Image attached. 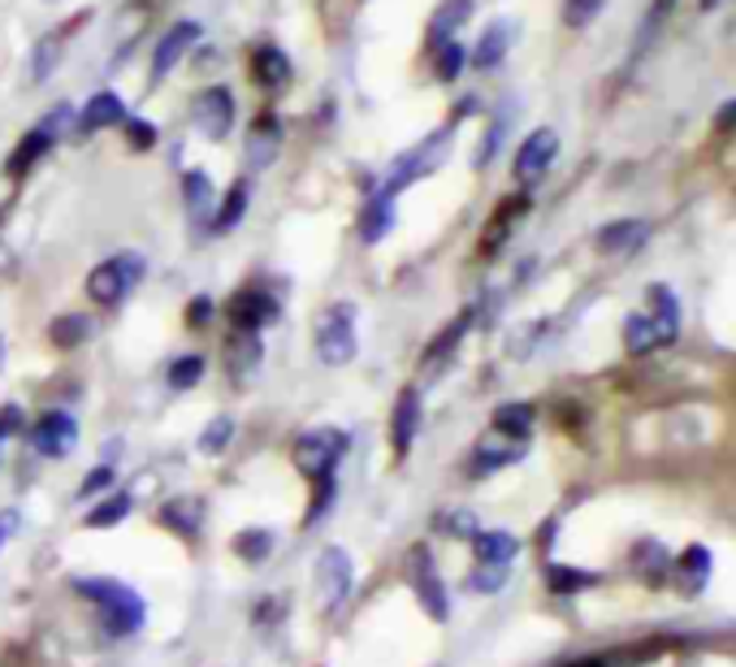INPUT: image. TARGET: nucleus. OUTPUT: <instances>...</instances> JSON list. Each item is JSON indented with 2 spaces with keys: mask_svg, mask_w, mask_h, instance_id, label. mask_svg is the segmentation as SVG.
Instances as JSON below:
<instances>
[{
  "mask_svg": "<svg viewBox=\"0 0 736 667\" xmlns=\"http://www.w3.org/2000/svg\"><path fill=\"white\" fill-rule=\"evenodd\" d=\"M568 667H615L611 659H581V664H568Z\"/></svg>",
  "mask_w": 736,
  "mask_h": 667,
  "instance_id": "864d4df0",
  "label": "nucleus"
},
{
  "mask_svg": "<svg viewBox=\"0 0 736 667\" xmlns=\"http://www.w3.org/2000/svg\"><path fill=\"white\" fill-rule=\"evenodd\" d=\"M502 585H507V564H477L468 576V590L477 594H498Z\"/></svg>",
  "mask_w": 736,
  "mask_h": 667,
  "instance_id": "a19ab883",
  "label": "nucleus"
},
{
  "mask_svg": "<svg viewBox=\"0 0 736 667\" xmlns=\"http://www.w3.org/2000/svg\"><path fill=\"white\" fill-rule=\"evenodd\" d=\"M464 65H468V52L459 49L455 40L438 44V79H442V83H450V79H455V74L464 70Z\"/></svg>",
  "mask_w": 736,
  "mask_h": 667,
  "instance_id": "37998d69",
  "label": "nucleus"
},
{
  "mask_svg": "<svg viewBox=\"0 0 736 667\" xmlns=\"http://www.w3.org/2000/svg\"><path fill=\"white\" fill-rule=\"evenodd\" d=\"M251 79H256L260 87L278 92V87L291 79V61L282 56V49H256V56H251Z\"/></svg>",
  "mask_w": 736,
  "mask_h": 667,
  "instance_id": "a878e982",
  "label": "nucleus"
},
{
  "mask_svg": "<svg viewBox=\"0 0 736 667\" xmlns=\"http://www.w3.org/2000/svg\"><path fill=\"white\" fill-rule=\"evenodd\" d=\"M312 347L317 359L325 368H343L360 352V338H355V309L351 304H330V309L317 316L312 325Z\"/></svg>",
  "mask_w": 736,
  "mask_h": 667,
  "instance_id": "7ed1b4c3",
  "label": "nucleus"
},
{
  "mask_svg": "<svg viewBox=\"0 0 736 667\" xmlns=\"http://www.w3.org/2000/svg\"><path fill=\"white\" fill-rule=\"evenodd\" d=\"M317 585H321L330 612H339L346 603V594L355 585V564H351V555H346L343 546H325L317 555Z\"/></svg>",
  "mask_w": 736,
  "mask_h": 667,
  "instance_id": "9d476101",
  "label": "nucleus"
},
{
  "mask_svg": "<svg viewBox=\"0 0 736 667\" xmlns=\"http://www.w3.org/2000/svg\"><path fill=\"white\" fill-rule=\"evenodd\" d=\"M468 542H473L477 564H511V560L520 555V538H516V533H507V529H490V533H481V529H477Z\"/></svg>",
  "mask_w": 736,
  "mask_h": 667,
  "instance_id": "6ab92c4d",
  "label": "nucleus"
},
{
  "mask_svg": "<svg viewBox=\"0 0 736 667\" xmlns=\"http://www.w3.org/2000/svg\"><path fill=\"white\" fill-rule=\"evenodd\" d=\"M13 529H18V515H13V512H0V546L9 542V533H13Z\"/></svg>",
  "mask_w": 736,
  "mask_h": 667,
  "instance_id": "603ef678",
  "label": "nucleus"
},
{
  "mask_svg": "<svg viewBox=\"0 0 736 667\" xmlns=\"http://www.w3.org/2000/svg\"><path fill=\"white\" fill-rule=\"evenodd\" d=\"M442 529H450V533H464V538H473L477 533V520H473V512H450L438 520Z\"/></svg>",
  "mask_w": 736,
  "mask_h": 667,
  "instance_id": "de8ad7c7",
  "label": "nucleus"
},
{
  "mask_svg": "<svg viewBox=\"0 0 736 667\" xmlns=\"http://www.w3.org/2000/svg\"><path fill=\"white\" fill-rule=\"evenodd\" d=\"M247 200H251V187H247V178H239L230 191H226V200H221V208L212 212V235H230L239 221H243V212H247Z\"/></svg>",
  "mask_w": 736,
  "mask_h": 667,
  "instance_id": "cd10ccee",
  "label": "nucleus"
},
{
  "mask_svg": "<svg viewBox=\"0 0 736 667\" xmlns=\"http://www.w3.org/2000/svg\"><path fill=\"white\" fill-rule=\"evenodd\" d=\"M126 122V104L117 92H96L92 101L83 104L79 113V131L83 135H96V131H108V126H122Z\"/></svg>",
  "mask_w": 736,
  "mask_h": 667,
  "instance_id": "dca6fc26",
  "label": "nucleus"
},
{
  "mask_svg": "<svg viewBox=\"0 0 736 667\" xmlns=\"http://www.w3.org/2000/svg\"><path fill=\"white\" fill-rule=\"evenodd\" d=\"M633 567L641 572V581H645V572H650V581H659V576L667 572L663 546H659V542H637V546H633Z\"/></svg>",
  "mask_w": 736,
  "mask_h": 667,
  "instance_id": "58836bf2",
  "label": "nucleus"
},
{
  "mask_svg": "<svg viewBox=\"0 0 736 667\" xmlns=\"http://www.w3.org/2000/svg\"><path fill=\"white\" fill-rule=\"evenodd\" d=\"M676 572V590L693 598V594H702L706 590V576H711V555H706V546H688L685 555L672 564Z\"/></svg>",
  "mask_w": 736,
  "mask_h": 667,
  "instance_id": "aec40b11",
  "label": "nucleus"
},
{
  "mask_svg": "<svg viewBox=\"0 0 736 667\" xmlns=\"http://www.w3.org/2000/svg\"><path fill=\"white\" fill-rule=\"evenodd\" d=\"M511 40H516V27H511V22H494L490 31L481 35L477 52H473V65H477V70H494V65L507 56Z\"/></svg>",
  "mask_w": 736,
  "mask_h": 667,
  "instance_id": "bb28decb",
  "label": "nucleus"
},
{
  "mask_svg": "<svg viewBox=\"0 0 736 667\" xmlns=\"http://www.w3.org/2000/svg\"><path fill=\"white\" fill-rule=\"evenodd\" d=\"M412 590H416L421 612H425L429 619L450 616V598H446V585H442L438 564H434L429 546H416V551H412Z\"/></svg>",
  "mask_w": 736,
  "mask_h": 667,
  "instance_id": "1a4fd4ad",
  "label": "nucleus"
},
{
  "mask_svg": "<svg viewBox=\"0 0 736 667\" xmlns=\"http://www.w3.org/2000/svg\"><path fill=\"white\" fill-rule=\"evenodd\" d=\"M394 230V200L391 196H373L360 212V239L364 243H382Z\"/></svg>",
  "mask_w": 736,
  "mask_h": 667,
  "instance_id": "b1692460",
  "label": "nucleus"
},
{
  "mask_svg": "<svg viewBox=\"0 0 736 667\" xmlns=\"http://www.w3.org/2000/svg\"><path fill=\"white\" fill-rule=\"evenodd\" d=\"M602 9H607V0H563V22L568 27H589Z\"/></svg>",
  "mask_w": 736,
  "mask_h": 667,
  "instance_id": "c03bdc74",
  "label": "nucleus"
},
{
  "mask_svg": "<svg viewBox=\"0 0 736 667\" xmlns=\"http://www.w3.org/2000/svg\"><path fill=\"white\" fill-rule=\"evenodd\" d=\"M131 144L135 148H152L156 144V126L152 122H131Z\"/></svg>",
  "mask_w": 736,
  "mask_h": 667,
  "instance_id": "8fccbe9b",
  "label": "nucleus"
},
{
  "mask_svg": "<svg viewBox=\"0 0 736 667\" xmlns=\"http://www.w3.org/2000/svg\"><path fill=\"white\" fill-rule=\"evenodd\" d=\"M473 4L477 0H442L438 9H434V18H429V44L438 49L446 40H455V31L473 18Z\"/></svg>",
  "mask_w": 736,
  "mask_h": 667,
  "instance_id": "412c9836",
  "label": "nucleus"
},
{
  "mask_svg": "<svg viewBox=\"0 0 736 667\" xmlns=\"http://www.w3.org/2000/svg\"><path fill=\"white\" fill-rule=\"evenodd\" d=\"M724 131H736V101H728L724 108H719V117H715Z\"/></svg>",
  "mask_w": 736,
  "mask_h": 667,
  "instance_id": "3c124183",
  "label": "nucleus"
},
{
  "mask_svg": "<svg viewBox=\"0 0 736 667\" xmlns=\"http://www.w3.org/2000/svg\"><path fill=\"white\" fill-rule=\"evenodd\" d=\"M346 456V434L343 429H334V425H321V429H303L299 438H294L291 447V463L303 472V477H330L334 472V463Z\"/></svg>",
  "mask_w": 736,
  "mask_h": 667,
  "instance_id": "423d86ee",
  "label": "nucleus"
},
{
  "mask_svg": "<svg viewBox=\"0 0 736 667\" xmlns=\"http://www.w3.org/2000/svg\"><path fill=\"white\" fill-rule=\"evenodd\" d=\"M191 122H196V131L204 139L221 144L230 135V126H235V96H230V87H204L196 96V104H191Z\"/></svg>",
  "mask_w": 736,
  "mask_h": 667,
  "instance_id": "0eeeda50",
  "label": "nucleus"
},
{
  "mask_svg": "<svg viewBox=\"0 0 736 667\" xmlns=\"http://www.w3.org/2000/svg\"><path fill=\"white\" fill-rule=\"evenodd\" d=\"M235 555L247 560V564H265V560L273 555V533H269V529H243V533L235 538Z\"/></svg>",
  "mask_w": 736,
  "mask_h": 667,
  "instance_id": "f704fd0d",
  "label": "nucleus"
},
{
  "mask_svg": "<svg viewBox=\"0 0 736 667\" xmlns=\"http://www.w3.org/2000/svg\"><path fill=\"white\" fill-rule=\"evenodd\" d=\"M334 494H339V486H334V472H330V477H317L312 508H308V515H303V524H308V529H312V524H321V520L330 515V508H334Z\"/></svg>",
  "mask_w": 736,
  "mask_h": 667,
  "instance_id": "ea45409f",
  "label": "nucleus"
},
{
  "mask_svg": "<svg viewBox=\"0 0 736 667\" xmlns=\"http://www.w3.org/2000/svg\"><path fill=\"white\" fill-rule=\"evenodd\" d=\"M230 438H235V420H230V416H217V420L204 425V434H199V451H204V456H221V451L230 447Z\"/></svg>",
  "mask_w": 736,
  "mask_h": 667,
  "instance_id": "c9c22d12",
  "label": "nucleus"
},
{
  "mask_svg": "<svg viewBox=\"0 0 736 667\" xmlns=\"http://www.w3.org/2000/svg\"><path fill=\"white\" fill-rule=\"evenodd\" d=\"M273 316H278V304H273L269 295H260V291H239V295L230 300V321H235L239 334L265 330Z\"/></svg>",
  "mask_w": 736,
  "mask_h": 667,
  "instance_id": "4468645a",
  "label": "nucleus"
},
{
  "mask_svg": "<svg viewBox=\"0 0 736 667\" xmlns=\"http://www.w3.org/2000/svg\"><path fill=\"white\" fill-rule=\"evenodd\" d=\"M554 156H559V135H554L550 126L533 131V135H529V139L520 144V153H516V165H511L516 183H520V187H533L538 178H546V169L554 165Z\"/></svg>",
  "mask_w": 736,
  "mask_h": 667,
  "instance_id": "9b49d317",
  "label": "nucleus"
},
{
  "mask_svg": "<svg viewBox=\"0 0 736 667\" xmlns=\"http://www.w3.org/2000/svg\"><path fill=\"white\" fill-rule=\"evenodd\" d=\"M0 352H4V343H0Z\"/></svg>",
  "mask_w": 736,
  "mask_h": 667,
  "instance_id": "5fc2aeb1",
  "label": "nucleus"
},
{
  "mask_svg": "<svg viewBox=\"0 0 736 667\" xmlns=\"http://www.w3.org/2000/svg\"><path fill=\"white\" fill-rule=\"evenodd\" d=\"M52 144H56V139H52L40 122H35V126H31V131L18 139V148L9 153V174H27L35 160H44V156H49Z\"/></svg>",
  "mask_w": 736,
  "mask_h": 667,
  "instance_id": "5701e85b",
  "label": "nucleus"
},
{
  "mask_svg": "<svg viewBox=\"0 0 736 667\" xmlns=\"http://www.w3.org/2000/svg\"><path fill=\"white\" fill-rule=\"evenodd\" d=\"M160 524L174 529L178 538H196L199 524H204V503L199 499H169L160 508Z\"/></svg>",
  "mask_w": 736,
  "mask_h": 667,
  "instance_id": "393cba45",
  "label": "nucleus"
},
{
  "mask_svg": "<svg viewBox=\"0 0 736 667\" xmlns=\"http://www.w3.org/2000/svg\"><path fill=\"white\" fill-rule=\"evenodd\" d=\"M468 325H473V312H459V316H455V321L442 330L438 338L429 343V352H425V368H429V373H434V364H442V359H446L450 352H455V347H459V343H464Z\"/></svg>",
  "mask_w": 736,
  "mask_h": 667,
  "instance_id": "c756f323",
  "label": "nucleus"
},
{
  "mask_svg": "<svg viewBox=\"0 0 736 667\" xmlns=\"http://www.w3.org/2000/svg\"><path fill=\"white\" fill-rule=\"evenodd\" d=\"M645 235H650L645 221H611V226L598 230L593 243H598L602 257H629V252H637L641 243H645Z\"/></svg>",
  "mask_w": 736,
  "mask_h": 667,
  "instance_id": "f3484780",
  "label": "nucleus"
},
{
  "mask_svg": "<svg viewBox=\"0 0 736 667\" xmlns=\"http://www.w3.org/2000/svg\"><path fill=\"white\" fill-rule=\"evenodd\" d=\"M92 330H96V325H92V316H83V312H65V316H56L49 325L56 347H79V343L92 338Z\"/></svg>",
  "mask_w": 736,
  "mask_h": 667,
  "instance_id": "7c9ffc66",
  "label": "nucleus"
},
{
  "mask_svg": "<svg viewBox=\"0 0 736 667\" xmlns=\"http://www.w3.org/2000/svg\"><path fill=\"white\" fill-rule=\"evenodd\" d=\"M199 377H204V359L199 356H183L169 364V386L174 390H191V386H199Z\"/></svg>",
  "mask_w": 736,
  "mask_h": 667,
  "instance_id": "79ce46f5",
  "label": "nucleus"
},
{
  "mask_svg": "<svg viewBox=\"0 0 736 667\" xmlns=\"http://www.w3.org/2000/svg\"><path fill=\"white\" fill-rule=\"evenodd\" d=\"M494 429L507 434V438H529V429H533V408H529V404H502V408H494Z\"/></svg>",
  "mask_w": 736,
  "mask_h": 667,
  "instance_id": "72a5a7b5",
  "label": "nucleus"
},
{
  "mask_svg": "<svg viewBox=\"0 0 736 667\" xmlns=\"http://www.w3.org/2000/svg\"><path fill=\"white\" fill-rule=\"evenodd\" d=\"M681 334V300L672 286H650L645 304L624 321V352L629 356H650L659 347H672Z\"/></svg>",
  "mask_w": 736,
  "mask_h": 667,
  "instance_id": "f257e3e1",
  "label": "nucleus"
},
{
  "mask_svg": "<svg viewBox=\"0 0 736 667\" xmlns=\"http://www.w3.org/2000/svg\"><path fill=\"white\" fill-rule=\"evenodd\" d=\"M18 429H22V408L4 404L0 408V447H9V438H18Z\"/></svg>",
  "mask_w": 736,
  "mask_h": 667,
  "instance_id": "49530a36",
  "label": "nucleus"
},
{
  "mask_svg": "<svg viewBox=\"0 0 736 667\" xmlns=\"http://www.w3.org/2000/svg\"><path fill=\"white\" fill-rule=\"evenodd\" d=\"M546 585H550L554 594H581V590H593V585H598V572L568 567V564H550L546 567Z\"/></svg>",
  "mask_w": 736,
  "mask_h": 667,
  "instance_id": "473e14b6",
  "label": "nucleus"
},
{
  "mask_svg": "<svg viewBox=\"0 0 736 667\" xmlns=\"http://www.w3.org/2000/svg\"><path fill=\"white\" fill-rule=\"evenodd\" d=\"M416 434H421V395L407 386L403 395H398V404H394V416H391V438H394V451L403 456L412 442H416Z\"/></svg>",
  "mask_w": 736,
  "mask_h": 667,
  "instance_id": "a211bd4d",
  "label": "nucleus"
},
{
  "mask_svg": "<svg viewBox=\"0 0 736 667\" xmlns=\"http://www.w3.org/2000/svg\"><path fill=\"white\" fill-rule=\"evenodd\" d=\"M131 508H135L131 494H104L96 508L83 515V524H87V529H113V524H122V520L131 515Z\"/></svg>",
  "mask_w": 736,
  "mask_h": 667,
  "instance_id": "2f4dec72",
  "label": "nucleus"
},
{
  "mask_svg": "<svg viewBox=\"0 0 736 667\" xmlns=\"http://www.w3.org/2000/svg\"><path fill=\"white\" fill-rule=\"evenodd\" d=\"M31 447L44 456V460H65L74 447H79V420L70 411H44L35 425H31Z\"/></svg>",
  "mask_w": 736,
  "mask_h": 667,
  "instance_id": "6e6552de",
  "label": "nucleus"
},
{
  "mask_svg": "<svg viewBox=\"0 0 736 667\" xmlns=\"http://www.w3.org/2000/svg\"><path fill=\"white\" fill-rule=\"evenodd\" d=\"M61 49H65V31H56V35H44V40L35 44V61H31V74H35V79H49L52 70H56V61H61Z\"/></svg>",
  "mask_w": 736,
  "mask_h": 667,
  "instance_id": "e433bc0d",
  "label": "nucleus"
},
{
  "mask_svg": "<svg viewBox=\"0 0 736 667\" xmlns=\"http://www.w3.org/2000/svg\"><path fill=\"white\" fill-rule=\"evenodd\" d=\"M525 451H529V438H507V434H486L477 447H473V460H468V472L473 477H490L498 468H507V463L525 460Z\"/></svg>",
  "mask_w": 736,
  "mask_h": 667,
  "instance_id": "f8f14e48",
  "label": "nucleus"
},
{
  "mask_svg": "<svg viewBox=\"0 0 736 667\" xmlns=\"http://www.w3.org/2000/svg\"><path fill=\"white\" fill-rule=\"evenodd\" d=\"M196 40H199V22H178V27H169L165 40L152 52V83H160V79L187 56V49H191Z\"/></svg>",
  "mask_w": 736,
  "mask_h": 667,
  "instance_id": "ddd939ff",
  "label": "nucleus"
},
{
  "mask_svg": "<svg viewBox=\"0 0 736 667\" xmlns=\"http://www.w3.org/2000/svg\"><path fill=\"white\" fill-rule=\"evenodd\" d=\"M147 273V260L139 252H117V257L100 260L96 269L87 273V300H96L104 309L122 304Z\"/></svg>",
  "mask_w": 736,
  "mask_h": 667,
  "instance_id": "20e7f679",
  "label": "nucleus"
},
{
  "mask_svg": "<svg viewBox=\"0 0 736 667\" xmlns=\"http://www.w3.org/2000/svg\"><path fill=\"white\" fill-rule=\"evenodd\" d=\"M212 321V300L208 295H196V304L187 309V325H208Z\"/></svg>",
  "mask_w": 736,
  "mask_h": 667,
  "instance_id": "09e8293b",
  "label": "nucleus"
},
{
  "mask_svg": "<svg viewBox=\"0 0 736 667\" xmlns=\"http://www.w3.org/2000/svg\"><path fill=\"white\" fill-rule=\"evenodd\" d=\"M183 200H187V217H191L196 226H208V221H212V205H217L212 178L199 174V169H191V174L183 178Z\"/></svg>",
  "mask_w": 736,
  "mask_h": 667,
  "instance_id": "4be33fe9",
  "label": "nucleus"
},
{
  "mask_svg": "<svg viewBox=\"0 0 736 667\" xmlns=\"http://www.w3.org/2000/svg\"><path fill=\"white\" fill-rule=\"evenodd\" d=\"M282 153V126L265 113V117H256V126L247 131V165L251 169H269L273 160Z\"/></svg>",
  "mask_w": 736,
  "mask_h": 667,
  "instance_id": "2eb2a0df",
  "label": "nucleus"
},
{
  "mask_svg": "<svg viewBox=\"0 0 736 667\" xmlns=\"http://www.w3.org/2000/svg\"><path fill=\"white\" fill-rule=\"evenodd\" d=\"M74 594L92 598L100 612H104V624H108L113 633H122V637H131V633L144 628L147 603L131 585H122V581H113V576H83V581H74Z\"/></svg>",
  "mask_w": 736,
  "mask_h": 667,
  "instance_id": "f03ea898",
  "label": "nucleus"
},
{
  "mask_svg": "<svg viewBox=\"0 0 736 667\" xmlns=\"http://www.w3.org/2000/svg\"><path fill=\"white\" fill-rule=\"evenodd\" d=\"M529 212V196H516V200H507V205H498V212H494V221L486 226V252H494V248H502V239L511 235V226L520 221Z\"/></svg>",
  "mask_w": 736,
  "mask_h": 667,
  "instance_id": "c85d7f7f",
  "label": "nucleus"
},
{
  "mask_svg": "<svg viewBox=\"0 0 736 667\" xmlns=\"http://www.w3.org/2000/svg\"><path fill=\"white\" fill-rule=\"evenodd\" d=\"M226 359H230V368H235V373H243V368H256V364H260V338H256V334H239V330H235V338H230V352H226Z\"/></svg>",
  "mask_w": 736,
  "mask_h": 667,
  "instance_id": "4c0bfd02",
  "label": "nucleus"
},
{
  "mask_svg": "<svg viewBox=\"0 0 736 667\" xmlns=\"http://www.w3.org/2000/svg\"><path fill=\"white\" fill-rule=\"evenodd\" d=\"M113 477H117V472H113V463H100V468H92V472L83 477L79 494H83V499H92V494H104V490L113 486Z\"/></svg>",
  "mask_w": 736,
  "mask_h": 667,
  "instance_id": "a18cd8bd",
  "label": "nucleus"
},
{
  "mask_svg": "<svg viewBox=\"0 0 736 667\" xmlns=\"http://www.w3.org/2000/svg\"><path fill=\"white\" fill-rule=\"evenodd\" d=\"M450 139H455V126H442L438 135H429V139H421L416 148H407V153L391 165V178L382 183L377 196H391L394 200V196H398L403 187H412L416 178H429L442 160H446V153H450Z\"/></svg>",
  "mask_w": 736,
  "mask_h": 667,
  "instance_id": "39448f33",
  "label": "nucleus"
}]
</instances>
